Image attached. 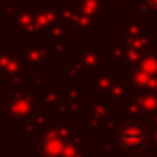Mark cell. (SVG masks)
<instances>
[{
    "label": "cell",
    "mask_w": 157,
    "mask_h": 157,
    "mask_svg": "<svg viewBox=\"0 0 157 157\" xmlns=\"http://www.w3.org/2000/svg\"><path fill=\"white\" fill-rule=\"evenodd\" d=\"M116 140H118V144H121L123 148H127V151H140V148L146 146L148 133H146V129H144L140 123H127V125H123V127L118 129Z\"/></svg>",
    "instance_id": "obj_1"
},
{
    "label": "cell",
    "mask_w": 157,
    "mask_h": 157,
    "mask_svg": "<svg viewBox=\"0 0 157 157\" xmlns=\"http://www.w3.org/2000/svg\"><path fill=\"white\" fill-rule=\"evenodd\" d=\"M138 75L140 78L144 75V82H153L157 78V56H153V54L144 56L138 65Z\"/></svg>",
    "instance_id": "obj_2"
},
{
    "label": "cell",
    "mask_w": 157,
    "mask_h": 157,
    "mask_svg": "<svg viewBox=\"0 0 157 157\" xmlns=\"http://www.w3.org/2000/svg\"><path fill=\"white\" fill-rule=\"evenodd\" d=\"M148 5H151V7H155V9H157V0H148Z\"/></svg>",
    "instance_id": "obj_3"
},
{
    "label": "cell",
    "mask_w": 157,
    "mask_h": 157,
    "mask_svg": "<svg viewBox=\"0 0 157 157\" xmlns=\"http://www.w3.org/2000/svg\"><path fill=\"white\" fill-rule=\"evenodd\" d=\"M155 84H157V78H155Z\"/></svg>",
    "instance_id": "obj_4"
}]
</instances>
